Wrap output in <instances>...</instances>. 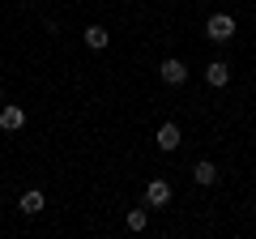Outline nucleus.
I'll list each match as a JSON object with an SVG mask.
<instances>
[{"mask_svg":"<svg viewBox=\"0 0 256 239\" xmlns=\"http://www.w3.org/2000/svg\"><path fill=\"white\" fill-rule=\"evenodd\" d=\"M158 150H162V154H171V150H180V124H171V120H162V128H158Z\"/></svg>","mask_w":256,"mask_h":239,"instance_id":"nucleus-4","label":"nucleus"},{"mask_svg":"<svg viewBox=\"0 0 256 239\" xmlns=\"http://www.w3.org/2000/svg\"><path fill=\"white\" fill-rule=\"evenodd\" d=\"M150 226V214L146 210H128V230H146Z\"/></svg>","mask_w":256,"mask_h":239,"instance_id":"nucleus-10","label":"nucleus"},{"mask_svg":"<svg viewBox=\"0 0 256 239\" xmlns=\"http://www.w3.org/2000/svg\"><path fill=\"white\" fill-rule=\"evenodd\" d=\"M171 184H166V180H150L146 184V205L150 210H162V205H171Z\"/></svg>","mask_w":256,"mask_h":239,"instance_id":"nucleus-2","label":"nucleus"},{"mask_svg":"<svg viewBox=\"0 0 256 239\" xmlns=\"http://www.w3.org/2000/svg\"><path fill=\"white\" fill-rule=\"evenodd\" d=\"M205 82H210V86H218V90H222V86L230 82V64H226V60H214V64L205 68Z\"/></svg>","mask_w":256,"mask_h":239,"instance_id":"nucleus-6","label":"nucleus"},{"mask_svg":"<svg viewBox=\"0 0 256 239\" xmlns=\"http://www.w3.org/2000/svg\"><path fill=\"white\" fill-rule=\"evenodd\" d=\"M18 205H22V210H26V214H38V210H43L47 201H43V192H38V188H26V192H22V201H18Z\"/></svg>","mask_w":256,"mask_h":239,"instance_id":"nucleus-9","label":"nucleus"},{"mask_svg":"<svg viewBox=\"0 0 256 239\" xmlns=\"http://www.w3.org/2000/svg\"><path fill=\"white\" fill-rule=\"evenodd\" d=\"M205 34H210L214 43H230V38H235V18H230V13H214V18L205 22Z\"/></svg>","mask_w":256,"mask_h":239,"instance_id":"nucleus-1","label":"nucleus"},{"mask_svg":"<svg viewBox=\"0 0 256 239\" xmlns=\"http://www.w3.org/2000/svg\"><path fill=\"white\" fill-rule=\"evenodd\" d=\"M0 102H4V86H0Z\"/></svg>","mask_w":256,"mask_h":239,"instance_id":"nucleus-11","label":"nucleus"},{"mask_svg":"<svg viewBox=\"0 0 256 239\" xmlns=\"http://www.w3.org/2000/svg\"><path fill=\"white\" fill-rule=\"evenodd\" d=\"M158 73H162L166 86H184V82H188V64H184V60H162Z\"/></svg>","mask_w":256,"mask_h":239,"instance_id":"nucleus-3","label":"nucleus"},{"mask_svg":"<svg viewBox=\"0 0 256 239\" xmlns=\"http://www.w3.org/2000/svg\"><path fill=\"white\" fill-rule=\"evenodd\" d=\"M0 128H4V132L26 128V111H22V107H0Z\"/></svg>","mask_w":256,"mask_h":239,"instance_id":"nucleus-5","label":"nucleus"},{"mask_svg":"<svg viewBox=\"0 0 256 239\" xmlns=\"http://www.w3.org/2000/svg\"><path fill=\"white\" fill-rule=\"evenodd\" d=\"M192 180H196L201 188H210L214 180H218V166H214V162H196V166H192Z\"/></svg>","mask_w":256,"mask_h":239,"instance_id":"nucleus-8","label":"nucleus"},{"mask_svg":"<svg viewBox=\"0 0 256 239\" xmlns=\"http://www.w3.org/2000/svg\"><path fill=\"white\" fill-rule=\"evenodd\" d=\"M86 47H90V52H102V47H107L111 43V34H107V30H102V26H86Z\"/></svg>","mask_w":256,"mask_h":239,"instance_id":"nucleus-7","label":"nucleus"}]
</instances>
